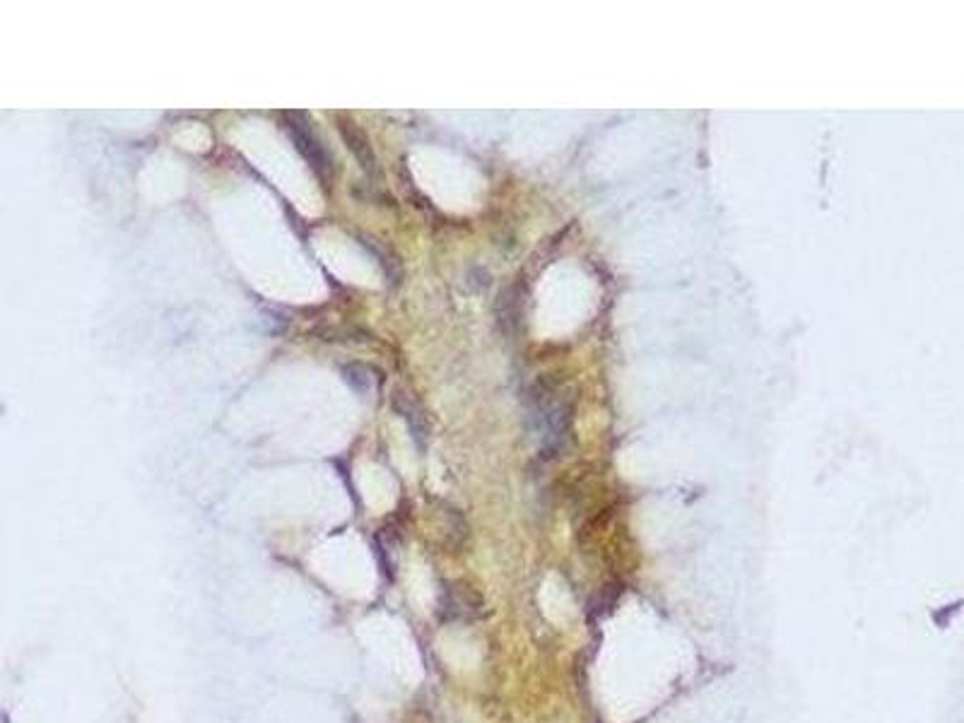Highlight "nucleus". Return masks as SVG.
Listing matches in <instances>:
<instances>
[{
  "mask_svg": "<svg viewBox=\"0 0 964 723\" xmlns=\"http://www.w3.org/2000/svg\"><path fill=\"white\" fill-rule=\"evenodd\" d=\"M287 133L292 135L297 150L302 152L304 160L314 167V172L319 174L321 179H331L333 174L331 155H328L326 148L321 145L319 135L314 133L311 123L304 119L302 114H287Z\"/></svg>",
  "mask_w": 964,
  "mask_h": 723,
  "instance_id": "obj_1",
  "label": "nucleus"
},
{
  "mask_svg": "<svg viewBox=\"0 0 964 723\" xmlns=\"http://www.w3.org/2000/svg\"><path fill=\"white\" fill-rule=\"evenodd\" d=\"M338 126H340V135H343V140L348 143L352 155L360 160L364 172H369V174L376 172V155H374L372 145H369V138L362 133V128L357 126V123L352 119H345V116H340Z\"/></svg>",
  "mask_w": 964,
  "mask_h": 723,
  "instance_id": "obj_2",
  "label": "nucleus"
},
{
  "mask_svg": "<svg viewBox=\"0 0 964 723\" xmlns=\"http://www.w3.org/2000/svg\"><path fill=\"white\" fill-rule=\"evenodd\" d=\"M343 374H345V379H348L357 391H367V389H369V374H367V369L360 367V364H350V367L343 369Z\"/></svg>",
  "mask_w": 964,
  "mask_h": 723,
  "instance_id": "obj_3",
  "label": "nucleus"
}]
</instances>
